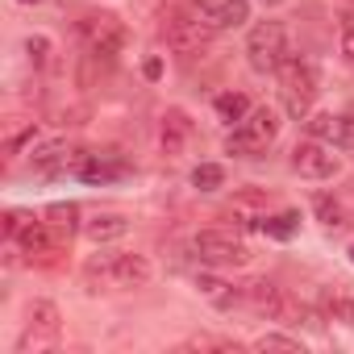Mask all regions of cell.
I'll list each match as a JSON object with an SVG mask.
<instances>
[{"label":"cell","instance_id":"cell-11","mask_svg":"<svg viewBox=\"0 0 354 354\" xmlns=\"http://www.w3.org/2000/svg\"><path fill=\"white\" fill-rule=\"evenodd\" d=\"M63 317H59V304H50V300H34L30 304V313H26V333H21V342H17V350L26 354L30 346L38 350V346H50V342H59V325Z\"/></svg>","mask_w":354,"mask_h":354},{"label":"cell","instance_id":"cell-7","mask_svg":"<svg viewBox=\"0 0 354 354\" xmlns=\"http://www.w3.org/2000/svg\"><path fill=\"white\" fill-rule=\"evenodd\" d=\"M246 300H250V308H254V313H263L267 321L296 325V321L304 317L300 300H296V296H288V292H283L279 283H271V279H254V283H246Z\"/></svg>","mask_w":354,"mask_h":354},{"label":"cell","instance_id":"cell-3","mask_svg":"<svg viewBox=\"0 0 354 354\" xmlns=\"http://www.w3.org/2000/svg\"><path fill=\"white\" fill-rule=\"evenodd\" d=\"M279 113L275 109H267V104H259V109H250L238 125H230V138H225V150L230 154H238V158H259L275 138H279Z\"/></svg>","mask_w":354,"mask_h":354},{"label":"cell","instance_id":"cell-28","mask_svg":"<svg viewBox=\"0 0 354 354\" xmlns=\"http://www.w3.org/2000/svg\"><path fill=\"white\" fill-rule=\"evenodd\" d=\"M221 0H192V9H201V13H209V9H217Z\"/></svg>","mask_w":354,"mask_h":354},{"label":"cell","instance_id":"cell-18","mask_svg":"<svg viewBox=\"0 0 354 354\" xmlns=\"http://www.w3.org/2000/svg\"><path fill=\"white\" fill-rule=\"evenodd\" d=\"M259 230H263L267 238H275V242H288V238H296V234H300V213L283 209V213H275V217H263V221H259Z\"/></svg>","mask_w":354,"mask_h":354},{"label":"cell","instance_id":"cell-13","mask_svg":"<svg viewBox=\"0 0 354 354\" xmlns=\"http://www.w3.org/2000/svg\"><path fill=\"white\" fill-rule=\"evenodd\" d=\"M192 133H196V125H192V117H188L184 109H167V113H162L158 146H162V154H167V158H180V154H188V146H192Z\"/></svg>","mask_w":354,"mask_h":354},{"label":"cell","instance_id":"cell-10","mask_svg":"<svg viewBox=\"0 0 354 354\" xmlns=\"http://www.w3.org/2000/svg\"><path fill=\"white\" fill-rule=\"evenodd\" d=\"M129 175V162L117 154V150H84L80 154V167H75V180L92 184V188H104V184H117Z\"/></svg>","mask_w":354,"mask_h":354},{"label":"cell","instance_id":"cell-30","mask_svg":"<svg viewBox=\"0 0 354 354\" xmlns=\"http://www.w3.org/2000/svg\"><path fill=\"white\" fill-rule=\"evenodd\" d=\"M263 5H267V9H275V5H283V0H263Z\"/></svg>","mask_w":354,"mask_h":354},{"label":"cell","instance_id":"cell-15","mask_svg":"<svg viewBox=\"0 0 354 354\" xmlns=\"http://www.w3.org/2000/svg\"><path fill=\"white\" fill-rule=\"evenodd\" d=\"M125 234H129V217H125V213H92V217L84 221V238H88L92 246L117 242V238H125Z\"/></svg>","mask_w":354,"mask_h":354},{"label":"cell","instance_id":"cell-31","mask_svg":"<svg viewBox=\"0 0 354 354\" xmlns=\"http://www.w3.org/2000/svg\"><path fill=\"white\" fill-rule=\"evenodd\" d=\"M346 254H350V263H354V242H350V250H346Z\"/></svg>","mask_w":354,"mask_h":354},{"label":"cell","instance_id":"cell-21","mask_svg":"<svg viewBox=\"0 0 354 354\" xmlns=\"http://www.w3.org/2000/svg\"><path fill=\"white\" fill-rule=\"evenodd\" d=\"M75 217H80V209H75L71 201H67V205H50V209H46V225H55V230H67V234L75 230Z\"/></svg>","mask_w":354,"mask_h":354},{"label":"cell","instance_id":"cell-8","mask_svg":"<svg viewBox=\"0 0 354 354\" xmlns=\"http://www.w3.org/2000/svg\"><path fill=\"white\" fill-rule=\"evenodd\" d=\"M292 171L300 175V180H333V175L342 171V158L333 154L329 142L308 138V142L292 146Z\"/></svg>","mask_w":354,"mask_h":354},{"label":"cell","instance_id":"cell-12","mask_svg":"<svg viewBox=\"0 0 354 354\" xmlns=\"http://www.w3.org/2000/svg\"><path fill=\"white\" fill-rule=\"evenodd\" d=\"M80 154H84V150H71L63 138H55V142H42V146H34V150H30V167H34L38 175H63V171H71V175H75Z\"/></svg>","mask_w":354,"mask_h":354},{"label":"cell","instance_id":"cell-14","mask_svg":"<svg viewBox=\"0 0 354 354\" xmlns=\"http://www.w3.org/2000/svg\"><path fill=\"white\" fill-rule=\"evenodd\" d=\"M313 138L329 142V146H342V150H354V113H317L308 121Z\"/></svg>","mask_w":354,"mask_h":354},{"label":"cell","instance_id":"cell-27","mask_svg":"<svg viewBox=\"0 0 354 354\" xmlns=\"http://www.w3.org/2000/svg\"><path fill=\"white\" fill-rule=\"evenodd\" d=\"M342 55L354 63V26H346V30H342Z\"/></svg>","mask_w":354,"mask_h":354},{"label":"cell","instance_id":"cell-29","mask_svg":"<svg viewBox=\"0 0 354 354\" xmlns=\"http://www.w3.org/2000/svg\"><path fill=\"white\" fill-rule=\"evenodd\" d=\"M17 5H26V9H30V5H42V0H17Z\"/></svg>","mask_w":354,"mask_h":354},{"label":"cell","instance_id":"cell-22","mask_svg":"<svg viewBox=\"0 0 354 354\" xmlns=\"http://www.w3.org/2000/svg\"><path fill=\"white\" fill-rule=\"evenodd\" d=\"M50 50H55V46H50V38H46V34H34V38H26V55H30V63H34L38 71L50 63Z\"/></svg>","mask_w":354,"mask_h":354},{"label":"cell","instance_id":"cell-2","mask_svg":"<svg viewBox=\"0 0 354 354\" xmlns=\"http://www.w3.org/2000/svg\"><path fill=\"white\" fill-rule=\"evenodd\" d=\"M279 96H283V109H288V117H296V121H304L308 113H313V100H317V92H321V71H317V63L313 59H300V55H292L279 71Z\"/></svg>","mask_w":354,"mask_h":354},{"label":"cell","instance_id":"cell-20","mask_svg":"<svg viewBox=\"0 0 354 354\" xmlns=\"http://www.w3.org/2000/svg\"><path fill=\"white\" fill-rule=\"evenodd\" d=\"M192 188H196V192H217V188H225V167H221V162H201V167L192 171Z\"/></svg>","mask_w":354,"mask_h":354},{"label":"cell","instance_id":"cell-16","mask_svg":"<svg viewBox=\"0 0 354 354\" xmlns=\"http://www.w3.org/2000/svg\"><path fill=\"white\" fill-rule=\"evenodd\" d=\"M205 17H209V26H213L217 34L238 30V26H246V21H250V0H221V5H217V9H209Z\"/></svg>","mask_w":354,"mask_h":354},{"label":"cell","instance_id":"cell-17","mask_svg":"<svg viewBox=\"0 0 354 354\" xmlns=\"http://www.w3.org/2000/svg\"><path fill=\"white\" fill-rule=\"evenodd\" d=\"M196 292H201L213 308H234V304L242 300V292H238L234 283L217 279V275H196Z\"/></svg>","mask_w":354,"mask_h":354},{"label":"cell","instance_id":"cell-23","mask_svg":"<svg viewBox=\"0 0 354 354\" xmlns=\"http://www.w3.org/2000/svg\"><path fill=\"white\" fill-rule=\"evenodd\" d=\"M254 350H292V354H300L304 346L296 337H283V333H263V337H254Z\"/></svg>","mask_w":354,"mask_h":354},{"label":"cell","instance_id":"cell-26","mask_svg":"<svg viewBox=\"0 0 354 354\" xmlns=\"http://www.w3.org/2000/svg\"><path fill=\"white\" fill-rule=\"evenodd\" d=\"M329 317H337V321H346V325L354 329V296H346V300H333V304H329Z\"/></svg>","mask_w":354,"mask_h":354},{"label":"cell","instance_id":"cell-1","mask_svg":"<svg viewBox=\"0 0 354 354\" xmlns=\"http://www.w3.org/2000/svg\"><path fill=\"white\" fill-rule=\"evenodd\" d=\"M154 275L150 259L146 254H92L84 263V283L88 292H133V288H146Z\"/></svg>","mask_w":354,"mask_h":354},{"label":"cell","instance_id":"cell-9","mask_svg":"<svg viewBox=\"0 0 354 354\" xmlns=\"http://www.w3.org/2000/svg\"><path fill=\"white\" fill-rule=\"evenodd\" d=\"M213 34H217V30L209 26V17H205L201 9L175 13V17L167 21V46H171L175 55H196V50H205Z\"/></svg>","mask_w":354,"mask_h":354},{"label":"cell","instance_id":"cell-19","mask_svg":"<svg viewBox=\"0 0 354 354\" xmlns=\"http://www.w3.org/2000/svg\"><path fill=\"white\" fill-rule=\"evenodd\" d=\"M213 113H217L225 125H238V121L250 113V100H246L242 92H221V96L213 100Z\"/></svg>","mask_w":354,"mask_h":354},{"label":"cell","instance_id":"cell-25","mask_svg":"<svg viewBox=\"0 0 354 354\" xmlns=\"http://www.w3.org/2000/svg\"><path fill=\"white\" fill-rule=\"evenodd\" d=\"M34 133H38V125H34V121H26L21 129H13V133L5 138V150H9V154H21V146H26V142H34Z\"/></svg>","mask_w":354,"mask_h":354},{"label":"cell","instance_id":"cell-4","mask_svg":"<svg viewBox=\"0 0 354 354\" xmlns=\"http://www.w3.org/2000/svg\"><path fill=\"white\" fill-rule=\"evenodd\" d=\"M246 59L259 75L267 71H279L288 59H292V34L283 21H259L250 34H246Z\"/></svg>","mask_w":354,"mask_h":354},{"label":"cell","instance_id":"cell-5","mask_svg":"<svg viewBox=\"0 0 354 354\" xmlns=\"http://www.w3.org/2000/svg\"><path fill=\"white\" fill-rule=\"evenodd\" d=\"M75 30H80V38H84L92 59H113L125 46V26H121L117 13H84L75 21Z\"/></svg>","mask_w":354,"mask_h":354},{"label":"cell","instance_id":"cell-6","mask_svg":"<svg viewBox=\"0 0 354 354\" xmlns=\"http://www.w3.org/2000/svg\"><path fill=\"white\" fill-rule=\"evenodd\" d=\"M192 250H196V259L209 263V267H246V263L254 259L250 246H246L238 234H230V230H201V234L192 238Z\"/></svg>","mask_w":354,"mask_h":354},{"label":"cell","instance_id":"cell-24","mask_svg":"<svg viewBox=\"0 0 354 354\" xmlns=\"http://www.w3.org/2000/svg\"><path fill=\"white\" fill-rule=\"evenodd\" d=\"M317 213H321V221H325L329 230H342V225H346V213H342V205H333L329 196H317Z\"/></svg>","mask_w":354,"mask_h":354}]
</instances>
